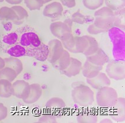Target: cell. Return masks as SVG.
<instances>
[{
  "mask_svg": "<svg viewBox=\"0 0 125 123\" xmlns=\"http://www.w3.org/2000/svg\"><path fill=\"white\" fill-rule=\"evenodd\" d=\"M18 43L24 47L27 56L32 57L40 61H44L48 55V46L41 41L37 33L28 26L22 27L17 32Z\"/></svg>",
  "mask_w": 125,
  "mask_h": 123,
  "instance_id": "1",
  "label": "cell"
},
{
  "mask_svg": "<svg viewBox=\"0 0 125 123\" xmlns=\"http://www.w3.org/2000/svg\"><path fill=\"white\" fill-rule=\"evenodd\" d=\"M60 40L66 50L72 53H83L88 46L85 36H73L72 33H67Z\"/></svg>",
  "mask_w": 125,
  "mask_h": 123,
  "instance_id": "2",
  "label": "cell"
},
{
  "mask_svg": "<svg viewBox=\"0 0 125 123\" xmlns=\"http://www.w3.org/2000/svg\"><path fill=\"white\" fill-rule=\"evenodd\" d=\"M71 96L73 102L82 107L90 106L95 100L94 91L85 85L81 84L74 88Z\"/></svg>",
  "mask_w": 125,
  "mask_h": 123,
  "instance_id": "3",
  "label": "cell"
},
{
  "mask_svg": "<svg viewBox=\"0 0 125 123\" xmlns=\"http://www.w3.org/2000/svg\"><path fill=\"white\" fill-rule=\"evenodd\" d=\"M95 26L107 32L114 26V11L107 7H102L95 12Z\"/></svg>",
  "mask_w": 125,
  "mask_h": 123,
  "instance_id": "4",
  "label": "cell"
},
{
  "mask_svg": "<svg viewBox=\"0 0 125 123\" xmlns=\"http://www.w3.org/2000/svg\"><path fill=\"white\" fill-rule=\"evenodd\" d=\"M96 99L99 107L110 108L115 105L118 99V95L114 88L109 86H106L98 89Z\"/></svg>",
  "mask_w": 125,
  "mask_h": 123,
  "instance_id": "5",
  "label": "cell"
},
{
  "mask_svg": "<svg viewBox=\"0 0 125 123\" xmlns=\"http://www.w3.org/2000/svg\"><path fill=\"white\" fill-rule=\"evenodd\" d=\"M106 72L109 78L116 81L123 80L125 78V64L123 61L112 60L108 63Z\"/></svg>",
  "mask_w": 125,
  "mask_h": 123,
  "instance_id": "6",
  "label": "cell"
},
{
  "mask_svg": "<svg viewBox=\"0 0 125 123\" xmlns=\"http://www.w3.org/2000/svg\"><path fill=\"white\" fill-rule=\"evenodd\" d=\"M48 55L47 60L51 64H53L63 54L64 51L62 43L59 39H52L48 42Z\"/></svg>",
  "mask_w": 125,
  "mask_h": 123,
  "instance_id": "7",
  "label": "cell"
},
{
  "mask_svg": "<svg viewBox=\"0 0 125 123\" xmlns=\"http://www.w3.org/2000/svg\"><path fill=\"white\" fill-rule=\"evenodd\" d=\"M110 118L117 123H122L125 120V100L123 98H118L115 105L110 108Z\"/></svg>",
  "mask_w": 125,
  "mask_h": 123,
  "instance_id": "8",
  "label": "cell"
},
{
  "mask_svg": "<svg viewBox=\"0 0 125 123\" xmlns=\"http://www.w3.org/2000/svg\"><path fill=\"white\" fill-rule=\"evenodd\" d=\"M13 96L24 100L30 92V84L24 80H17L12 83Z\"/></svg>",
  "mask_w": 125,
  "mask_h": 123,
  "instance_id": "9",
  "label": "cell"
},
{
  "mask_svg": "<svg viewBox=\"0 0 125 123\" xmlns=\"http://www.w3.org/2000/svg\"><path fill=\"white\" fill-rule=\"evenodd\" d=\"M86 82L92 88L96 90L110 86L111 83L110 78L105 73L102 72H100L99 74L95 77L86 78Z\"/></svg>",
  "mask_w": 125,
  "mask_h": 123,
  "instance_id": "10",
  "label": "cell"
},
{
  "mask_svg": "<svg viewBox=\"0 0 125 123\" xmlns=\"http://www.w3.org/2000/svg\"><path fill=\"white\" fill-rule=\"evenodd\" d=\"M50 30L55 37L60 40L65 34L72 33V27L64 22H55L50 25Z\"/></svg>",
  "mask_w": 125,
  "mask_h": 123,
  "instance_id": "11",
  "label": "cell"
},
{
  "mask_svg": "<svg viewBox=\"0 0 125 123\" xmlns=\"http://www.w3.org/2000/svg\"><path fill=\"white\" fill-rule=\"evenodd\" d=\"M63 6L60 2H53L46 5L43 11L45 16L52 19L59 18L63 12Z\"/></svg>",
  "mask_w": 125,
  "mask_h": 123,
  "instance_id": "12",
  "label": "cell"
},
{
  "mask_svg": "<svg viewBox=\"0 0 125 123\" xmlns=\"http://www.w3.org/2000/svg\"><path fill=\"white\" fill-rule=\"evenodd\" d=\"M82 63L78 59L71 57V63L68 67L65 70L62 71V74L68 77H73L76 76L81 72L82 69Z\"/></svg>",
  "mask_w": 125,
  "mask_h": 123,
  "instance_id": "13",
  "label": "cell"
},
{
  "mask_svg": "<svg viewBox=\"0 0 125 123\" xmlns=\"http://www.w3.org/2000/svg\"><path fill=\"white\" fill-rule=\"evenodd\" d=\"M86 60L92 64L98 66H103L109 61L107 55L101 49L99 48L98 51L91 56L86 57Z\"/></svg>",
  "mask_w": 125,
  "mask_h": 123,
  "instance_id": "14",
  "label": "cell"
},
{
  "mask_svg": "<svg viewBox=\"0 0 125 123\" xmlns=\"http://www.w3.org/2000/svg\"><path fill=\"white\" fill-rule=\"evenodd\" d=\"M42 95V89L38 83L30 85V92L26 99L23 100L26 104H32L37 102Z\"/></svg>",
  "mask_w": 125,
  "mask_h": 123,
  "instance_id": "15",
  "label": "cell"
},
{
  "mask_svg": "<svg viewBox=\"0 0 125 123\" xmlns=\"http://www.w3.org/2000/svg\"><path fill=\"white\" fill-rule=\"evenodd\" d=\"M46 108L48 109L52 114L61 112L66 107V104L63 100L58 97H53L49 99L45 105Z\"/></svg>",
  "mask_w": 125,
  "mask_h": 123,
  "instance_id": "16",
  "label": "cell"
},
{
  "mask_svg": "<svg viewBox=\"0 0 125 123\" xmlns=\"http://www.w3.org/2000/svg\"><path fill=\"white\" fill-rule=\"evenodd\" d=\"M103 69V66H98L92 64L86 61L82 66V75L86 78H92L97 76Z\"/></svg>",
  "mask_w": 125,
  "mask_h": 123,
  "instance_id": "17",
  "label": "cell"
},
{
  "mask_svg": "<svg viewBox=\"0 0 125 123\" xmlns=\"http://www.w3.org/2000/svg\"><path fill=\"white\" fill-rule=\"evenodd\" d=\"M0 19L4 21H11L15 24H20L18 16L11 8L3 7L0 8Z\"/></svg>",
  "mask_w": 125,
  "mask_h": 123,
  "instance_id": "18",
  "label": "cell"
},
{
  "mask_svg": "<svg viewBox=\"0 0 125 123\" xmlns=\"http://www.w3.org/2000/svg\"><path fill=\"white\" fill-rule=\"evenodd\" d=\"M77 121L79 123H96L98 117L95 111H82L77 115Z\"/></svg>",
  "mask_w": 125,
  "mask_h": 123,
  "instance_id": "19",
  "label": "cell"
},
{
  "mask_svg": "<svg viewBox=\"0 0 125 123\" xmlns=\"http://www.w3.org/2000/svg\"><path fill=\"white\" fill-rule=\"evenodd\" d=\"M71 57L69 51L64 50L62 56L55 63L52 64V65L58 70L62 71L66 69L69 66L71 63Z\"/></svg>",
  "mask_w": 125,
  "mask_h": 123,
  "instance_id": "20",
  "label": "cell"
},
{
  "mask_svg": "<svg viewBox=\"0 0 125 123\" xmlns=\"http://www.w3.org/2000/svg\"><path fill=\"white\" fill-rule=\"evenodd\" d=\"M4 60L5 61V66L14 69L18 75L21 74L23 71L22 63L18 58L11 57L5 58Z\"/></svg>",
  "mask_w": 125,
  "mask_h": 123,
  "instance_id": "21",
  "label": "cell"
},
{
  "mask_svg": "<svg viewBox=\"0 0 125 123\" xmlns=\"http://www.w3.org/2000/svg\"><path fill=\"white\" fill-rule=\"evenodd\" d=\"M13 88L11 82L7 79H0V97L9 98L12 96Z\"/></svg>",
  "mask_w": 125,
  "mask_h": 123,
  "instance_id": "22",
  "label": "cell"
},
{
  "mask_svg": "<svg viewBox=\"0 0 125 123\" xmlns=\"http://www.w3.org/2000/svg\"><path fill=\"white\" fill-rule=\"evenodd\" d=\"M7 54L14 57H20L27 56V51L23 46L18 43L8 47L7 50Z\"/></svg>",
  "mask_w": 125,
  "mask_h": 123,
  "instance_id": "23",
  "label": "cell"
},
{
  "mask_svg": "<svg viewBox=\"0 0 125 123\" xmlns=\"http://www.w3.org/2000/svg\"><path fill=\"white\" fill-rule=\"evenodd\" d=\"M85 37H86L88 41V46L83 54L85 55L86 57H88L95 53L98 51L99 47L98 41L94 37L87 35H85Z\"/></svg>",
  "mask_w": 125,
  "mask_h": 123,
  "instance_id": "24",
  "label": "cell"
},
{
  "mask_svg": "<svg viewBox=\"0 0 125 123\" xmlns=\"http://www.w3.org/2000/svg\"><path fill=\"white\" fill-rule=\"evenodd\" d=\"M18 74L14 69L5 66L0 70V79H7L12 82L17 78Z\"/></svg>",
  "mask_w": 125,
  "mask_h": 123,
  "instance_id": "25",
  "label": "cell"
},
{
  "mask_svg": "<svg viewBox=\"0 0 125 123\" xmlns=\"http://www.w3.org/2000/svg\"><path fill=\"white\" fill-rule=\"evenodd\" d=\"M114 26L119 28H125V8L114 12Z\"/></svg>",
  "mask_w": 125,
  "mask_h": 123,
  "instance_id": "26",
  "label": "cell"
},
{
  "mask_svg": "<svg viewBox=\"0 0 125 123\" xmlns=\"http://www.w3.org/2000/svg\"><path fill=\"white\" fill-rule=\"evenodd\" d=\"M106 7L113 11L125 8V0H104Z\"/></svg>",
  "mask_w": 125,
  "mask_h": 123,
  "instance_id": "27",
  "label": "cell"
},
{
  "mask_svg": "<svg viewBox=\"0 0 125 123\" xmlns=\"http://www.w3.org/2000/svg\"><path fill=\"white\" fill-rule=\"evenodd\" d=\"M83 4L90 10H96L101 7L104 3V0H82Z\"/></svg>",
  "mask_w": 125,
  "mask_h": 123,
  "instance_id": "28",
  "label": "cell"
},
{
  "mask_svg": "<svg viewBox=\"0 0 125 123\" xmlns=\"http://www.w3.org/2000/svg\"><path fill=\"white\" fill-rule=\"evenodd\" d=\"M2 42L6 44L8 47L17 44L18 43V34L17 32L10 33L4 36Z\"/></svg>",
  "mask_w": 125,
  "mask_h": 123,
  "instance_id": "29",
  "label": "cell"
},
{
  "mask_svg": "<svg viewBox=\"0 0 125 123\" xmlns=\"http://www.w3.org/2000/svg\"><path fill=\"white\" fill-rule=\"evenodd\" d=\"M24 2L31 11L40 10L44 4L43 0H24Z\"/></svg>",
  "mask_w": 125,
  "mask_h": 123,
  "instance_id": "30",
  "label": "cell"
},
{
  "mask_svg": "<svg viewBox=\"0 0 125 123\" xmlns=\"http://www.w3.org/2000/svg\"><path fill=\"white\" fill-rule=\"evenodd\" d=\"M11 8L15 11L18 18L19 22L21 23L24 21L25 19L28 17V12L24 9L23 7L19 5H15L11 7Z\"/></svg>",
  "mask_w": 125,
  "mask_h": 123,
  "instance_id": "31",
  "label": "cell"
},
{
  "mask_svg": "<svg viewBox=\"0 0 125 123\" xmlns=\"http://www.w3.org/2000/svg\"><path fill=\"white\" fill-rule=\"evenodd\" d=\"M38 123H56L57 120L55 117V115L51 113H46L42 115L38 120Z\"/></svg>",
  "mask_w": 125,
  "mask_h": 123,
  "instance_id": "32",
  "label": "cell"
},
{
  "mask_svg": "<svg viewBox=\"0 0 125 123\" xmlns=\"http://www.w3.org/2000/svg\"><path fill=\"white\" fill-rule=\"evenodd\" d=\"M71 20L73 22L79 24H83L86 22V18L85 16L83 15L79 11H77L72 15Z\"/></svg>",
  "mask_w": 125,
  "mask_h": 123,
  "instance_id": "33",
  "label": "cell"
},
{
  "mask_svg": "<svg viewBox=\"0 0 125 123\" xmlns=\"http://www.w3.org/2000/svg\"><path fill=\"white\" fill-rule=\"evenodd\" d=\"M88 32L91 34H98L101 33L106 32L105 30L99 29L96 26H95L94 24L90 25L88 28Z\"/></svg>",
  "mask_w": 125,
  "mask_h": 123,
  "instance_id": "34",
  "label": "cell"
},
{
  "mask_svg": "<svg viewBox=\"0 0 125 123\" xmlns=\"http://www.w3.org/2000/svg\"><path fill=\"white\" fill-rule=\"evenodd\" d=\"M8 115V108L4 104L0 103V121L5 119Z\"/></svg>",
  "mask_w": 125,
  "mask_h": 123,
  "instance_id": "35",
  "label": "cell"
},
{
  "mask_svg": "<svg viewBox=\"0 0 125 123\" xmlns=\"http://www.w3.org/2000/svg\"><path fill=\"white\" fill-rule=\"evenodd\" d=\"M60 1L62 5L69 8H73L76 5L75 0H60Z\"/></svg>",
  "mask_w": 125,
  "mask_h": 123,
  "instance_id": "36",
  "label": "cell"
},
{
  "mask_svg": "<svg viewBox=\"0 0 125 123\" xmlns=\"http://www.w3.org/2000/svg\"><path fill=\"white\" fill-rule=\"evenodd\" d=\"M7 3L11 4V5H18L21 4L23 0H5Z\"/></svg>",
  "mask_w": 125,
  "mask_h": 123,
  "instance_id": "37",
  "label": "cell"
},
{
  "mask_svg": "<svg viewBox=\"0 0 125 123\" xmlns=\"http://www.w3.org/2000/svg\"><path fill=\"white\" fill-rule=\"evenodd\" d=\"M5 66V61H4V58H2V57H0V70L1 69H2Z\"/></svg>",
  "mask_w": 125,
  "mask_h": 123,
  "instance_id": "38",
  "label": "cell"
},
{
  "mask_svg": "<svg viewBox=\"0 0 125 123\" xmlns=\"http://www.w3.org/2000/svg\"><path fill=\"white\" fill-rule=\"evenodd\" d=\"M100 123H113V121L109 119H104L103 120H101Z\"/></svg>",
  "mask_w": 125,
  "mask_h": 123,
  "instance_id": "39",
  "label": "cell"
},
{
  "mask_svg": "<svg viewBox=\"0 0 125 123\" xmlns=\"http://www.w3.org/2000/svg\"><path fill=\"white\" fill-rule=\"evenodd\" d=\"M52 0H43V2H44V4H46L48 3V2H49L50 1H52Z\"/></svg>",
  "mask_w": 125,
  "mask_h": 123,
  "instance_id": "40",
  "label": "cell"
},
{
  "mask_svg": "<svg viewBox=\"0 0 125 123\" xmlns=\"http://www.w3.org/2000/svg\"><path fill=\"white\" fill-rule=\"evenodd\" d=\"M4 0H0V2H2Z\"/></svg>",
  "mask_w": 125,
  "mask_h": 123,
  "instance_id": "41",
  "label": "cell"
}]
</instances>
